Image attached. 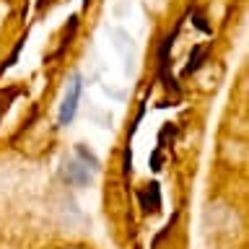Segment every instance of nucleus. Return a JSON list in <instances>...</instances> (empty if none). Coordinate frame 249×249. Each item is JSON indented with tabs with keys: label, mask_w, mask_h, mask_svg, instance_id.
Segmentation results:
<instances>
[{
	"label": "nucleus",
	"mask_w": 249,
	"mask_h": 249,
	"mask_svg": "<svg viewBox=\"0 0 249 249\" xmlns=\"http://www.w3.org/2000/svg\"><path fill=\"white\" fill-rule=\"evenodd\" d=\"M70 249H81V247H70Z\"/></svg>",
	"instance_id": "3"
},
{
	"label": "nucleus",
	"mask_w": 249,
	"mask_h": 249,
	"mask_svg": "<svg viewBox=\"0 0 249 249\" xmlns=\"http://www.w3.org/2000/svg\"><path fill=\"white\" fill-rule=\"evenodd\" d=\"M65 177L70 182H89V171H86V166H81V163H68Z\"/></svg>",
	"instance_id": "2"
},
{
	"label": "nucleus",
	"mask_w": 249,
	"mask_h": 249,
	"mask_svg": "<svg viewBox=\"0 0 249 249\" xmlns=\"http://www.w3.org/2000/svg\"><path fill=\"white\" fill-rule=\"evenodd\" d=\"M78 99H81V75H73L65 89V96H62V104H60V117L57 122L65 127L70 124V120L75 117V109H78Z\"/></svg>",
	"instance_id": "1"
}]
</instances>
